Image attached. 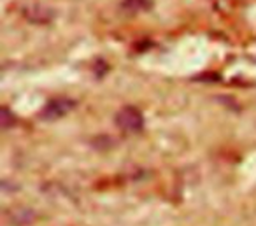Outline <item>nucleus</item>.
<instances>
[{
	"label": "nucleus",
	"mask_w": 256,
	"mask_h": 226,
	"mask_svg": "<svg viewBox=\"0 0 256 226\" xmlns=\"http://www.w3.org/2000/svg\"><path fill=\"white\" fill-rule=\"evenodd\" d=\"M76 107V102L70 98H54L50 100L46 104V107L42 109L40 112V118L44 121H54V120H60V118L67 116L72 109Z\"/></svg>",
	"instance_id": "2"
},
{
	"label": "nucleus",
	"mask_w": 256,
	"mask_h": 226,
	"mask_svg": "<svg viewBox=\"0 0 256 226\" xmlns=\"http://www.w3.org/2000/svg\"><path fill=\"white\" fill-rule=\"evenodd\" d=\"M151 0H123L121 4V9L124 12H130V14H137V12L148 11L151 8Z\"/></svg>",
	"instance_id": "3"
},
{
	"label": "nucleus",
	"mask_w": 256,
	"mask_h": 226,
	"mask_svg": "<svg viewBox=\"0 0 256 226\" xmlns=\"http://www.w3.org/2000/svg\"><path fill=\"white\" fill-rule=\"evenodd\" d=\"M0 120H2V128L4 130H8V128H11L12 124H14V116L11 114V110L8 109V107H2V110H0Z\"/></svg>",
	"instance_id": "4"
},
{
	"label": "nucleus",
	"mask_w": 256,
	"mask_h": 226,
	"mask_svg": "<svg viewBox=\"0 0 256 226\" xmlns=\"http://www.w3.org/2000/svg\"><path fill=\"white\" fill-rule=\"evenodd\" d=\"M118 128L124 134H139L144 128V116L137 107H123L114 118Z\"/></svg>",
	"instance_id": "1"
}]
</instances>
